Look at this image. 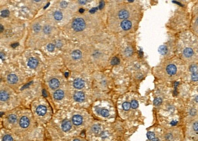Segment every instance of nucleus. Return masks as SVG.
<instances>
[{
    "mask_svg": "<svg viewBox=\"0 0 198 141\" xmlns=\"http://www.w3.org/2000/svg\"><path fill=\"white\" fill-rule=\"evenodd\" d=\"M197 50H198V48L196 47V45H187V46L182 49V57L185 60L194 61L197 59L198 54L196 53Z\"/></svg>",
    "mask_w": 198,
    "mask_h": 141,
    "instance_id": "obj_1",
    "label": "nucleus"
},
{
    "mask_svg": "<svg viewBox=\"0 0 198 141\" xmlns=\"http://www.w3.org/2000/svg\"><path fill=\"white\" fill-rule=\"evenodd\" d=\"M187 134L188 137L198 139V119L191 122L188 126Z\"/></svg>",
    "mask_w": 198,
    "mask_h": 141,
    "instance_id": "obj_2",
    "label": "nucleus"
},
{
    "mask_svg": "<svg viewBox=\"0 0 198 141\" xmlns=\"http://www.w3.org/2000/svg\"><path fill=\"white\" fill-rule=\"evenodd\" d=\"M165 76L169 78H171L177 75L178 73V68L176 65L173 63H165Z\"/></svg>",
    "mask_w": 198,
    "mask_h": 141,
    "instance_id": "obj_3",
    "label": "nucleus"
},
{
    "mask_svg": "<svg viewBox=\"0 0 198 141\" xmlns=\"http://www.w3.org/2000/svg\"><path fill=\"white\" fill-rule=\"evenodd\" d=\"M72 27L75 31H82L86 27V23L82 18H76L73 21Z\"/></svg>",
    "mask_w": 198,
    "mask_h": 141,
    "instance_id": "obj_4",
    "label": "nucleus"
},
{
    "mask_svg": "<svg viewBox=\"0 0 198 141\" xmlns=\"http://www.w3.org/2000/svg\"><path fill=\"white\" fill-rule=\"evenodd\" d=\"M190 70L191 73V80L194 82H198V66L195 65H192L190 68Z\"/></svg>",
    "mask_w": 198,
    "mask_h": 141,
    "instance_id": "obj_5",
    "label": "nucleus"
},
{
    "mask_svg": "<svg viewBox=\"0 0 198 141\" xmlns=\"http://www.w3.org/2000/svg\"><path fill=\"white\" fill-rule=\"evenodd\" d=\"M73 85L75 88L77 89H81L85 86V82L82 79L78 78L75 80L73 82Z\"/></svg>",
    "mask_w": 198,
    "mask_h": 141,
    "instance_id": "obj_6",
    "label": "nucleus"
},
{
    "mask_svg": "<svg viewBox=\"0 0 198 141\" xmlns=\"http://www.w3.org/2000/svg\"><path fill=\"white\" fill-rule=\"evenodd\" d=\"M121 27L124 31H128L132 27V23L129 20H123L121 23Z\"/></svg>",
    "mask_w": 198,
    "mask_h": 141,
    "instance_id": "obj_7",
    "label": "nucleus"
},
{
    "mask_svg": "<svg viewBox=\"0 0 198 141\" xmlns=\"http://www.w3.org/2000/svg\"><path fill=\"white\" fill-rule=\"evenodd\" d=\"M20 125L22 128H27L30 125V120L27 117L23 116L20 120Z\"/></svg>",
    "mask_w": 198,
    "mask_h": 141,
    "instance_id": "obj_8",
    "label": "nucleus"
},
{
    "mask_svg": "<svg viewBox=\"0 0 198 141\" xmlns=\"http://www.w3.org/2000/svg\"><path fill=\"white\" fill-rule=\"evenodd\" d=\"M129 12L125 9H122V10H120V12L118 13V17L121 20H126V19L128 18L129 17Z\"/></svg>",
    "mask_w": 198,
    "mask_h": 141,
    "instance_id": "obj_9",
    "label": "nucleus"
},
{
    "mask_svg": "<svg viewBox=\"0 0 198 141\" xmlns=\"http://www.w3.org/2000/svg\"><path fill=\"white\" fill-rule=\"evenodd\" d=\"M74 98L76 101L81 102L85 99V94L82 92H76L74 95Z\"/></svg>",
    "mask_w": 198,
    "mask_h": 141,
    "instance_id": "obj_10",
    "label": "nucleus"
},
{
    "mask_svg": "<svg viewBox=\"0 0 198 141\" xmlns=\"http://www.w3.org/2000/svg\"><path fill=\"white\" fill-rule=\"evenodd\" d=\"M60 85V82L57 79H52L50 81V87L51 89L54 90L58 88Z\"/></svg>",
    "mask_w": 198,
    "mask_h": 141,
    "instance_id": "obj_11",
    "label": "nucleus"
},
{
    "mask_svg": "<svg viewBox=\"0 0 198 141\" xmlns=\"http://www.w3.org/2000/svg\"><path fill=\"white\" fill-rule=\"evenodd\" d=\"M82 121H83L82 117L80 115H75L73 117L72 122L75 125L79 126V125H81L82 123Z\"/></svg>",
    "mask_w": 198,
    "mask_h": 141,
    "instance_id": "obj_12",
    "label": "nucleus"
},
{
    "mask_svg": "<svg viewBox=\"0 0 198 141\" xmlns=\"http://www.w3.org/2000/svg\"><path fill=\"white\" fill-rule=\"evenodd\" d=\"M7 81L10 84H16L17 83L18 79V77L15 74H9L7 76Z\"/></svg>",
    "mask_w": 198,
    "mask_h": 141,
    "instance_id": "obj_13",
    "label": "nucleus"
},
{
    "mask_svg": "<svg viewBox=\"0 0 198 141\" xmlns=\"http://www.w3.org/2000/svg\"><path fill=\"white\" fill-rule=\"evenodd\" d=\"M37 114L39 116H44L47 112V108L45 106L40 105L36 109Z\"/></svg>",
    "mask_w": 198,
    "mask_h": 141,
    "instance_id": "obj_14",
    "label": "nucleus"
},
{
    "mask_svg": "<svg viewBox=\"0 0 198 141\" xmlns=\"http://www.w3.org/2000/svg\"><path fill=\"white\" fill-rule=\"evenodd\" d=\"M72 128V123L69 121L65 120L62 123V129L64 131H69Z\"/></svg>",
    "mask_w": 198,
    "mask_h": 141,
    "instance_id": "obj_15",
    "label": "nucleus"
},
{
    "mask_svg": "<svg viewBox=\"0 0 198 141\" xmlns=\"http://www.w3.org/2000/svg\"><path fill=\"white\" fill-rule=\"evenodd\" d=\"M64 96V93L62 90H57L54 93V97L56 100H61Z\"/></svg>",
    "mask_w": 198,
    "mask_h": 141,
    "instance_id": "obj_16",
    "label": "nucleus"
},
{
    "mask_svg": "<svg viewBox=\"0 0 198 141\" xmlns=\"http://www.w3.org/2000/svg\"><path fill=\"white\" fill-rule=\"evenodd\" d=\"M28 66H29L31 68H35L38 65V61L37 59H34V58H30L28 60V63H27Z\"/></svg>",
    "mask_w": 198,
    "mask_h": 141,
    "instance_id": "obj_17",
    "label": "nucleus"
},
{
    "mask_svg": "<svg viewBox=\"0 0 198 141\" xmlns=\"http://www.w3.org/2000/svg\"><path fill=\"white\" fill-rule=\"evenodd\" d=\"M72 57L74 60H79L82 57V53L79 50H75L72 52Z\"/></svg>",
    "mask_w": 198,
    "mask_h": 141,
    "instance_id": "obj_18",
    "label": "nucleus"
},
{
    "mask_svg": "<svg viewBox=\"0 0 198 141\" xmlns=\"http://www.w3.org/2000/svg\"><path fill=\"white\" fill-rule=\"evenodd\" d=\"M9 98V94L6 91H1L0 93V98L1 101H6Z\"/></svg>",
    "mask_w": 198,
    "mask_h": 141,
    "instance_id": "obj_19",
    "label": "nucleus"
},
{
    "mask_svg": "<svg viewBox=\"0 0 198 141\" xmlns=\"http://www.w3.org/2000/svg\"><path fill=\"white\" fill-rule=\"evenodd\" d=\"M54 17L56 20L60 21L62 19L63 15H62V12H61L60 11H56V12H55V13L54 14Z\"/></svg>",
    "mask_w": 198,
    "mask_h": 141,
    "instance_id": "obj_20",
    "label": "nucleus"
},
{
    "mask_svg": "<svg viewBox=\"0 0 198 141\" xmlns=\"http://www.w3.org/2000/svg\"><path fill=\"white\" fill-rule=\"evenodd\" d=\"M8 120H9V122L11 123H15L17 120V116L16 115H11L9 116Z\"/></svg>",
    "mask_w": 198,
    "mask_h": 141,
    "instance_id": "obj_21",
    "label": "nucleus"
},
{
    "mask_svg": "<svg viewBox=\"0 0 198 141\" xmlns=\"http://www.w3.org/2000/svg\"><path fill=\"white\" fill-rule=\"evenodd\" d=\"M131 107V104L128 102H124L123 104V109L125 110V111H128L130 109Z\"/></svg>",
    "mask_w": 198,
    "mask_h": 141,
    "instance_id": "obj_22",
    "label": "nucleus"
},
{
    "mask_svg": "<svg viewBox=\"0 0 198 141\" xmlns=\"http://www.w3.org/2000/svg\"><path fill=\"white\" fill-rule=\"evenodd\" d=\"M147 137L148 138V139L151 141H152V140H154V139H155V135L153 132L151 131H149L147 133Z\"/></svg>",
    "mask_w": 198,
    "mask_h": 141,
    "instance_id": "obj_23",
    "label": "nucleus"
},
{
    "mask_svg": "<svg viewBox=\"0 0 198 141\" xmlns=\"http://www.w3.org/2000/svg\"><path fill=\"white\" fill-rule=\"evenodd\" d=\"M100 112H101V115L103 117H106L109 116V111L107 109H103Z\"/></svg>",
    "mask_w": 198,
    "mask_h": 141,
    "instance_id": "obj_24",
    "label": "nucleus"
},
{
    "mask_svg": "<svg viewBox=\"0 0 198 141\" xmlns=\"http://www.w3.org/2000/svg\"><path fill=\"white\" fill-rule=\"evenodd\" d=\"M159 51H160V52L163 55V54H166L167 53L168 49L166 48V47L165 46H160Z\"/></svg>",
    "mask_w": 198,
    "mask_h": 141,
    "instance_id": "obj_25",
    "label": "nucleus"
},
{
    "mask_svg": "<svg viewBox=\"0 0 198 141\" xmlns=\"http://www.w3.org/2000/svg\"><path fill=\"white\" fill-rule=\"evenodd\" d=\"M9 15V11L8 10H4L1 11V15L2 17H7Z\"/></svg>",
    "mask_w": 198,
    "mask_h": 141,
    "instance_id": "obj_26",
    "label": "nucleus"
},
{
    "mask_svg": "<svg viewBox=\"0 0 198 141\" xmlns=\"http://www.w3.org/2000/svg\"><path fill=\"white\" fill-rule=\"evenodd\" d=\"M131 107L133 108V109H136L138 106V103L137 101L135 100H133L132 102H131Z\"/></svg>",
    "mask_w": 198,
    "mask_h": 141,
    "instance_id": "obj_27",
    "label": "nucleus"
},
{
    "mask_svg": "<svg viewBox=\"0 0 198 141\" xmlns=\"http://www.w3.org/2000/svg\"><path fill=\"white\" fill-rule=\"evenodd\" d=\"M120 63V60L117 58V57H114L113 58L112 61H111V63L113 65H118Z\"/></svg>",
    "mask_w": 198,
    "mask_h": 141,
    "instance_id": "obj_28",
    "label": "nucleus"
},
{
    "mask_svg": "<svg viewBox=\"0 0 198 141\" xmlns=\"http://www.w3.org/2000/svg\"><path fill=\"white\" fill-rule=\"evenodd\" d=\"M3 141H13V138L10 135H5L3 137Z\"/></svg>",
    "mask_w": 198,
    "mask_h": 141,
    "instance_id": "obj_29",
    "label": "nucleus"
},
{
    "mask_svg": "<svg viewBox=\"0 0 198 141\" xmlns=\"http://www.w3.org/2000/svg\"><path fill=\"white\" fill-rule=\"evenodd\" d=\"M55 48V46L54 44L52 43H50L47 46V49L50 51V52H52L54 50Z\"/></svg>",
    "mask_w": 198,
    "mask_h": 141,
    "instance_id": "obj_30",
    "label": "nucleus"
},
{
    "mask_svg": "<svg viewBox=\"0 0 198 141\" xmlns=\"http://www.w3.org/2000/svg\"><path fill=\"white\" fill-rule=\"evenodd\" d=\"M100 131V127L98 125H94L93 127V131L95 133H98Z\"/></svg>",
    "mask_w": 198,
    "mask_h": 141,
    "instance_id": "obj_31",
    "label": "nucleus"
},
{
    "mask_svg": "<svg viewBox=\"0 0 198 141\" xmlns=\"http://www.w3.org/2000/svg\"><path fill=\"white\" fill-rule=\"evenodd\" d=\"M44 31L45 32V33L46 34H50L51 31V28L49 26H47L44 27Z\"/></svg>",
    "mask_w": 198,
    "mask_h": 141,
    "instance_id": "obj_32",
    "label": "nucleus"
},
{
    "mask_svg": "<svg viewBox=\"0 0 198 141\" xmlns=\"http://www.w3.org/2000/svg\"><path fill=\"white\" fill-rule=\"evenodd\" d=\"M34 31H36V32H37V31H39L40 29V25L38 24H35V25L34 26Z\"/></svg>",
    "mask_w": 198,
    "mask_h": 141,
    "instance_id": "obj_33",
    "label": "nucleus"
},
{
    "mask_svg": "<svg viewBox=\"0 0 198 141\" xmlns=\"http://www.w3.org/2000/svg\"><path fill=\"white\" fill-rule=\"evenodd\" d=\"M161 104V99L159 98H157L155 100V105H159Z\"/></svg>",
    "mask_w": 198,
    "mask_h": 141,
    "instance_id": "obj_34",
    "label": "nucleus"
},
{
    "mask_svg": "<svg viewBox=\"0 0 198 141\" xmlns=\"http://www.w3.org/2000/svg\"><path fill=\"white\" fill-rule=\"evenodd\" d=\"M68 3L66 1H62L61 3V7H63V8H65L67 6Z\"/></svg>",
    "mask_w": 198,
    "mask_h": 141,
    "instance_id": "obj_35",
    "label": "nucleus"
},
{
    "mask_svg": "<svg viewBox=\"0 0 198 141\" xmlns=\"http://www.w3.org/2000/svg\"><path fill=\"white\" fill-rule=\"evenodd\" d=\"M195 24L196 25V26L198 27V16L197 17V18H196V21H195Z\"/></svg>",
    "mask_w": 198,
    "mask_h": 141,
    "instance_id": "obj_36",
    "label": "nucleus"
},
{
    "mask_svg": "<svg viewBox=\"0 0 198 141\" xmlns=\"http://www.w3.org/2000/svg\"><path fill=\"white\" fill-rule=\"evenodd\" d=\"M17 46H18V43H14V44L12 45V47H13V48H16Z\"/></svg>",
    "mask_w": 198,
    "mask_h": 141,
    "instance_id": "obj_37",
    "label": "nucleus"
},
{
    "mask_svg": "<svg viewBox=\"0 0 198 141\" xmlns=\"http://www.w3.org/2000/svg\"><path fill=\"white\" fill-rule=\"evenodd\" d=\"M96 10V8H93V9H92L90 11V12H91V13H93V12H95Z\"/></svg>",
    "mask_w": 198,
    "mask_h": 141,
    "instance_id": "obj_38",
    "label": "nucleus"
},
{
    "mask_svg": "<svg viewBox=\"0 0 198 141\" xmlns=\"http://www.w3.org/2000/svg\"><path fill=\"white\" fill-rule=\"evenodd\" d=\"M86 1H79V3H80V4H86Z\"/></svg>",
    "mask_w": 198,
    "mask_h": 141,
    "instance_id": "obj_39",
    "label": "nucleus"
},
{
    "mask_svg": "<svg viewBox=\"0 0 198 141\" xmlns=\"http://www.w3.org/2000/svg\"><path fill=\"white\" fill-rule=\"evenodd\" d=\"M152 141H161V140L160 139H159V138H155L154 140H152Z\"/></svg>",
    "mask_w": 198,
    "mask_h": 141,
    "instance_id": "obj_40",
    "label": "nucleus"
},
{
    "mask_svg": "<svg viewBox=\"0 0 198 141\" xmlns=\"http://www.w3.org/2000/svg\"><path fill=\"white\" fill-rule=\"evenodd\" d=\"M103 6H104V2H101L100 3V9H102L103 7Z\"/></svg>",
    "mask_w": 198,
    "mask_h": 141,
    "instance_id": "obj_41",
    "label": "nucleus"
},
{
    "mask_svg": "<svg viewBox=\"0 0 198 141\" xmlns=\"http://www.w3.org/2000/svg\"><path fill=\"white\" fill-rule=\"evenodd\" d=\"M43 94H44V96H47V94H46V91L44 90H43Z\"/></svg>",
    "mask_w": 198,
    "mask_h": 141,
    "instance_id": "obj_42",
    "label": "nucleus"
},
{
    "mask_svg": "<svg viewBox=\"0 0 198 141\" xmlns=\"http://www.w3.org/2000/svg\"><path fill=\"white\" fill-rule=\"evenodd\" d=\"M1 26V32H2L3 31V25L1 24V26Z\"/></svg>",
    "mask_w": 198,
    "mask_h": 141,
    "instance_id": "obj_43",
    "label": "nucleus"
},
{
    "mask_svg": "<svg viewBox=\"0 0 198 141\" xmlns=\"http://www.w3.org/2000/svg\"><path fill=\"white\" fill-rule=\"evenodd\" d=\"M83 11H84V10H83V9H81L79 10V12H80L81 13H82V12H83Z\"/></svg>",
    "mask_w": 198,
    "mask_h": 141,
    "instance_id": "obj_44",
    "label": "nucleus"
},
{
    "mask_svg": "<svg viewBox=\"0 0 198 141\" xmlns=\"http://www.w3.org/2000/svg\"><path fill=\"white\" fill-rule=\"evenodd\" d=\"M65 76H66V77H68V73H65Z\"/></svg>",
    "mask_w": 198,
    "mask_h": 141,
    "instance_id": "obj_45",
    "label": "nucleus"
},
{
    "mask_svg": "<svg viewBox=\"0 0 198 141\" xmlns=\"http://www.w3.org/2000/svg\"><path fill=\"white\" fill-rule=\"evenodd\" d=\"M74 141H81L79 139H75Z\"/></svg>",
    "mask_w": 198,
    "mask_h": 141,
    "instance_id": "obj_46",
    "label": "nucleus"
}]
</instances>
